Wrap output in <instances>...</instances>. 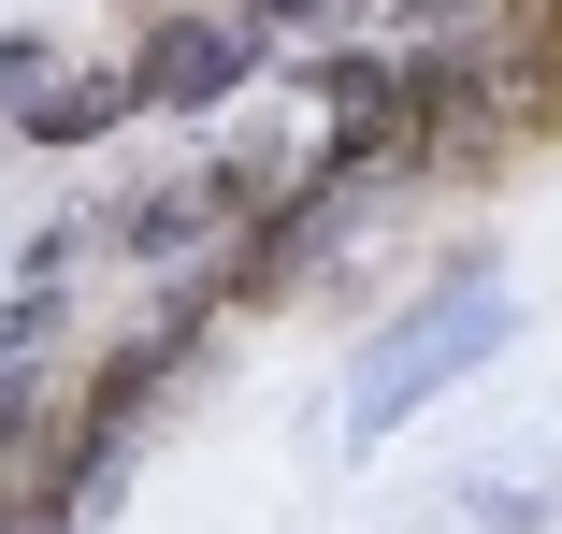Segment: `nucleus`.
I'll list each match as a JSON object with an SVG mask.
<instances>
[{"label": "nucleus", "mask_w": 562, "mask_h": 534, "mask_svg": "<svg viewBox=\"0 0 562 534\" xmlns=\"http://www.w3.org/2000/svg\"><path fill=\"white\" fill-rule=\"evenodd\" d=\"M58 73H72V58H58L44 30H0V116H15V101H30V87H58Z\"/></svg>", "instance_id": "obj_5"}, {"label": "nucleus", "mask_w": 562, "mask_h": 534, "mask_svg": "<svg viewBox=\"0 0 562 534\" xmlns=\"http://www.w3.org/2000/svg\"><path fill=\"white\" fill-rule=\"evenodd\" d=\"M505 333H519V318H505L491 260H447V275H432V303L375 333V361H361V390H347V448H390L432 390H462L476 361H505Z\"/></svg>", "instance_id": "obj_1"}, {"label": "nucleus", "mask_w": 562, "mask_h": 534, "mask_svg": "<svg viewBox=\"0 0 562 534\" xmlns=\"http://www.w3.org/2000/svg\"><path fill=\"white\" fill-rule=\"evenodd\" d=\"M131 87H145V116H216V101H246L260 87V15H145L131 30Z\"/></svg>", "instance_id": "obj_3"}, {"label": "nucleus", "mask_w": 562, "mask_h": 534, "mask_svg": "<svg viewBox=\"0 0 562 534\" xmlns=\"http://www.w3.org/2000/svg\"><path fill=\"white\" fill-rule=\"evenodd\" d=\"M274 188H289V174H260V159H188V174H159V188H131V202H101L87 246L131 260V275H173V260H202V246H246Z\"/></svg>", "instance_id": "obj_2"}, {"label": "nucleus", "mask_w": 562, "mask_h": 534, "mask_svg": "<svg viewBox=\"0 0 562 534\" xmlns=\"http://www.w3.org/2000/svg\"><path fill=\"white\" fill-rule=\"evenodd\" d=\"M131 116H145L131 58H72V73H58V87H30L0 131H15V145H101V131H131Z\"/></svg>", "instance_id": "obj_4"}]
</instances>
